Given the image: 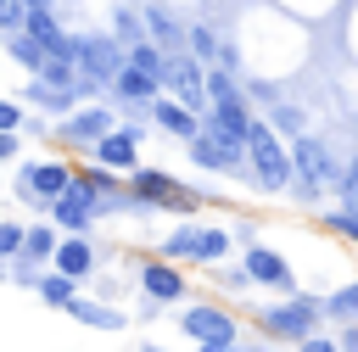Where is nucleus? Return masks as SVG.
<instances>
[{
    "label": "nucleus",
    "instance_id": "obj_1",
    "mask_svg": "<svg viewBox=\"0 0 358 352\" xmlns=\"http://www.w3.org/2000/svg\"><path fill=\"white\" fill-rule=\"evenodd\" d=\"M319 313H324V302H313V296H296V302H274V307H257V330L268 335V341H313L319 335Z\"/></svg>",
    "mask_w": 358,
    "mask_h": 352
},
{
    "label": "nucleus",
    "instance_id": "obj_2",
    "mask_svg": "<svg viewBox=\"0 0 358 352\" xmlns=\"http://www.w3.org/2000/svg\"><path fill=\"white\" fill-rule=\"evenodd\" d=\"M246 156H252V173H257V184H263V190H285V184H291V173H296L291 151L274 140V129H268V123H257V129H252Z\"/></svg>",
    "mask_w": 358,
    "mask_h": 352
},
{
    "label": "nucleus",
    "instance_id": "obj_3",
    "mask_svg": "<svg viewBox=\"0 0 358 352\" xmlns=\"http://www.w3.org/2000/svg\"><path fill=\"white\" fill-rule=\"evenodd\" d=\"M162 257H179V263H218L229 257V229H207V223H179L168 240H162Z\"/></svg>",
    "mask_w": 358,
    "mask_h": 352
},
{
    "label": "nucleus",
    "instance_id": "obj_4",
    "mask_svg": "<svg viewBox=\"0 0 358 352\" xmlns=\"http://www.w3.org/2000/svg\"><path fill=\"white\" fill-rule=\"evenodd\" d=\"M73 61H78V73H84L90 84H117V73L129 67V56L117 50V39H106V34L73 39Z\"/></svg>",
    "mask_w": 358,
    "mask_h": 352
},
{
    "label": "nucleus",
    "instance_id": "obj_5",
    "mask_svg": "<svg viewBox=\"0 0 358 352\" xmlns=\"http://www.w3.org/2000/svg\"><path fill=\"white\" fill-rule=\"evenodd\" d=\"M73 168L67 162H56V156H39V162H28L22 168V179H17V190L28 196V201H45V207H56L67 190H73Z\"/></svg>",
    "mask_w": 358,
    "mask_h": 352
},
{
    "label": "nucleus",
    "instance_id": "obj_6",
    "mask_svg": "<svg viewBox=\"0 0 358 352\" xmlns=\"http://www.w3.org/2000/svg\"><path fill=\"white\" fill-rule=\"evenodd\" d=\"M129 190H134L140 201H157V207H168V212H190V207H196V196H190L179 179L157 173V168H134V173H129Z\"/></svg>",
    "mask_w": 358,
    "mask_h": 352
},
{
    "label": "nucleus",
    "instance_id": "obj_7",
    "mask_svg": "<svg viewBox=\"0 0 358 352\" xmlns=\"http://www.w3.org/2000/svg\"><path fill=\"white\" fill-rule=\"evenodd\" d=\"M179 324H185V335H196V341H235V335H241V330H235V313H229L224 302L185 307V313H179Z\"/></svg>",
    "mask_w": 358,
    "mask_h": 352
},
{
    "label": "nucleus",
    "instance_id": "obj_8",
    "mask_svg": "<svg viewBox=\"0 0 358 352\" xmlns=\"http://www.w3.org/2000/svg\"><path fill=\"white\" fill-rule=\"evenodd\" d=\"M162 84H168V89H173V101H185V106H201V95H207V73H201V61H196L190 50L168 56Z\"/></svg>",
    "mask_w": 358,
    "mask_h": 352
},
{
    "label": "nucleus",
    "instance_id": "obj_9",
    "mask_svg": "<svg viewBox=\"0 0 358 352\" xmlns=\"http://www.w3.org/2000/svg\"><path fill=\"white\" fill-rule=\"evenodd\" d=\"M95 212H101V196H95V190L84 184V179H73V190H67V196H62V201L50 207V218H56L62 229H73V235H84Z\"/></svg>",
    "mask_w": 358,
    "mask_h": 352
},
{
    "label": "nucleus",
    "instance_id": "obj_10",
    "mask_svg": "<svg viewBox=\"0 0 358 352\" xmlns=\"http://www.w3.org/2000/svg\"><path fill=\"white\" fill-rule=\"evenodd\" d=\"M112 123H117V117H112L106 106H73V117L62 123V134H67L73 145H101V140L112 134Z\"/></svg>",
    "mask_w": 358,
    "mask_h": 352
},
{
    "label": "nucleus",
    "instance_id": "obj_11",
    "mask_svg": "<svg viewBox=\"0 0 358 352\" xmlns=\"http://www.w3.org/2000/svg\"><path fill=\"white\" fill-rule=\"evenodd\" d=\"M241 268L257 279V285H268V291H291L296 279H291V263L280 257V251H268V246H252L246 257H241Z\"/></svg>",
    "mask_w": 358,
    "mask_h": 352
},
{
    "label": "nucleus",
    "instance_id": "obj_12",
    "mask_svg": "<svg viewBox=\"0 0 358 352\" xmlns=\"http://www.w3.org/2000/svg\"><path fill=\"white\" fill-rule=\"evenodd\" d=\"M134 156H140V129H112L101 145H95V162L101 168H117V173H134Z\"/></svg>",
    "mask_w": 358,
    "mask_h": 352
},
{
    "label": "nucleus",
    "instance_id": "obj_13",
    "mask_svg": "<svg viewBox=\"0 0 358 352\" xmlns=\"http://www.w3.org/2000/svg\"><path fill=\"white\" fill-rule=\"evenodd\" d=\"M140 291L151 302H185V274L173 263H145L140 268Z\"/></svg>",
    "mask_w": 358,
    "mask_h": 352
},
{
    "label": "nucleus",
    "instance_id": "obj_14",
    "mask_svg": "<svg viewBox=\"0 0 358 352\" xmlns=\"http://www.w3.org/2000/svg\"><path fill=\"white\" fill-rule=\"evenodd\" d=\"M252 129H257V123L246 117V106H241V101H218V106H213V123H207V134L246 145V140H252Z\"/></svg>",
    "mask_w": 358,
    "mask_h": 352
},
{
    "label": "nucleus",
    "instance_id": "obj_15",
    "mask_svg": "<svg viewBox=\"0 0 358 352\" xmlns=\"http://www.w3.org/2000/svg\"><path fill=\"white\" fill-rule=\"evenodd\" d=\"M291 162H296V173H302V184H308V190H319V184L330 179V156H324V145H319V140H308V134L291 145Z\"/></svg>",
    "mask_w": 358,
    "mask_h": 352
},
{
    "label": "nucleus",
    "instance_id": "obj_16",
    "mask_svg": "<svg viewBox=\"0 0 358 352\" xmlns=\"http://www.w3.org/2000/svg\"><path fill=\"white\" fill-rule=\"evenodd\" d=\"M145 28H151V45H168V56H179L190 39V28H179V17L168 6H145Z\"/></svg>",
    "mask_w": 358,
    "mask_h": 352
},
{
    "label": "nucleus",
    "instance_id": "obj_17",
    "mask_svg": "<svg viewBox=\"0 0 358 352\" xmlns=\"http://www.w3.org/2000/svg\"><path fill=\"white\" fill-rule=\"evenodd\" d=\"M28 39H34L45 56H73V39H67V28H62L50 11H34V17H28Z\"/></svg>",
    "mask_w": 358,
    "mask_h": 352
},
{
    "label": "nucleus",
    "instance_id": "obj_18",
    "mask_svg": "<svg viewBox=\"0 0 358 352\" xmlns=\"http://www.w3.org/2000/svg\"><path fill=\"white\" fill-rule=\"evenodd\" d=\"M151 117L168 129V134H179V140H196L201 134V123L190 117V106L185 101H173V95H162V101H151Z\"/></svg>",
    "mask_w": 358,
    "mask_h": 352
},
{
    "label": "nucleus",
    "instance_id": "obj_19",
    "mask_svg": "<svg viewBox=\"0 0 358 352\" xmlns=\"http://www.w3.org/2000/svg\"><path fill=\"white\" fill-rule=\"evenodd\" d=\"M50 263H56V274L84 279V274L95 268V251H90V240H84V235H67V240L56 246V257H50Z\"/></svg>",
    "mask_w": 358,
    "mask_h": 352
},
{
    "label": "nucleus",
    "instance_id": "obj_20",
    "mask_svg": "<svg viewBox=\"0 0 358 352\" xmlns=\"http://www.w3.org/2000/svg\"><path fill=\"white\" fill-rule=\"evenodd\" d=\"M241 151H246V145H235V140H218V134H196V140H190V156H196L201 168H229Z\"/></svg>",
    "mask_w": 358,
    "mask_h": 352
},
{
    "label": "nucleus",
    "instance_id": "obj_21",
    "mask_svg": "<svg viewBox=\"0 0 358 352\" xmlns=\"http://www.w3.org/2000/svg\"><path fill=\"white\" fill-rule=\"evenodd\" d=\"M157 89H162V78H157V73H145V67H134V61L117 73V95H123V101H162Z\"/></svg>",
    "mask_w": 358,
    "mask_h": 352
},
{
    "label": "nucleus",
    "instance_id": "obj_22",
    "mask_svg": "<svg viewBox=\"0 0 358 352\" xmlns=\"http://www.w3.org/2000/svg\"><path fill=\"white\" fill-rule=\"evenodd\" d=\"M67 318H78V324H90V330H123V313H117V307H101V302H90V296H73V302H67Z\"/></svg>",
    "mask_w": 358,
    "mask_h": 352
},
{
    "label": "nucleus",
    "instance_id": "obj_23",
    "mask_svg": "<svg viewBox=\"0 0 358 352\" xmlns=\"http://www.w3.org/2000/svg\"><path fill=\"white\" fill-rule=\"evenodd\" d=\"M56 246H62V240H56V229H50V223H34V229H28L22 257H28V263H45V257H56Z\"/></svg>",
    "mask_w": 358,
    "mask_h": 352
},
{
    "label": "nucleus",
    "instance_id": "obj_24",
    "mask_svg": "<svg viewBox=\"0 0 358 352\" xmlns=\"http://www.w3.org/2000/svg\"><path fill=\"white\" fill-rule=\"evenodd\" d=\"M73 285H78V279H67V274H56V268H50V274L39 279V302H50V307H62V313H67V302H73Z\"/></svg>",
    "mask_w": 358,
    "mask_h": 352
},
{
    "label": "nucleus",
    "instance_id": "obj_25",
    "mask_svg": "<svg viewBox=\"0 0 358 352\" xmlns=\"http://www.w3.org/2000/svg\"><path fill=\"white\" fill-rule=\"evenodd\" d=\"M28 101H34V106H45V112H62V106H73L78 95H73V89H50V84H39V78H34V84H28Z\"/></svg>",
    "mask_w": 358,
    "mask_h": 352
},
{
    "label": "nucleus",
    "instance_id": "obj_26",
    "mask_svg": "<svg viewBox=\"0 0 358 352\" xmlns=\"http://www.w3.org/2000/svg\"><path fill=\"white\" fill-rule=\"evenodd\" d=\"M185 50H190L196 61H207V56H224V45H218V34H213V28H190Z\"/></svg>",
    "mask_w": 358,
    "mask_h": 352
},
{
    "label": "nucleus",
    "instance_id": "obj_27",
    "mask_svg": "<svg viewBox=\"0 0 358 352\" xmlns=\"http://www.w3.org/2000/svg\"><path fill=\"white\" fill-rule=\"evenodd\" d=\"M11 56H17V61H22L28 73H39V67H45V50H39V45H34L28 34H17V39H11Z\"/></svg>",
    "mask_w": 358,
    "mask_h": 352
},
{
    "label": "nucleus",
    "instance_id": "obj_28",
    "mask_svg": "<svg viewBox=\"0 0 358 352\" xmlns=\"http://www.w3.org/2000/svg\"><path fill=\"white\" fill-rule=\"evenodd\" d=\"M129 61H134V67H145V73H157V78H162V67H168V56H162L151 39H145V45H134V50H129Z\"/></svg>",
    "mask_w": 358,
    "mask_h": 352
},
{
    "label": "nucleus",
    "instance_id": "obj_29",
    "mask_svg": "<svg viewBox=\"0 0 358 352\" xmlns=\"http://www.w3.org/2000/svg\"><path fill=\"white\" fill-rule=\"evenodd\" d=\"M207 101L218 106V101H241V89H235V78L218 67V73H207Z\"/></svg>",
    "mask_w": 358,
    "mask_h": 352
},
{
    "label": "nucleus",
    "instance_id": "obj_30",
    "mask_svg": "<svg viewBox=\"0 0 358 352\" xmlns=\"http://www.w3.org/2000/svg\"><path fill=\"white\" fill-rule=\"evenodd\" d=\"M274 129L291 134V140H302V134H308V117H302L296 106H274Z\"/></svg>",
    "mask_w": 358,
    "mask_h": 352
},
{
    "label": "nucleus",
    "instance_id": "obj_31",
    "mask_svg": "<svg viewBox=\"0 0 358 352\" xmlns=\"http://www.w3.org/2000/svg\"><path fill=\"white\" fill-rule=\"evenodd\" d=\"M324 313H336V318H358V285H341V291L324 302Z\"/></svg>",
    "mask_w": 358,
    "mask_h": 352
},
{
    "label": "nucleus",
    "instance_id": "obj_32",
    "mask_svg": "<svg viewBox=\"0 0 358 352\" xmlns=\"http://www.w3.org/2000/svg\"><path fill=\"white\" fill-rule=\"evenodd\" d=\"M22 246H28V229L22 223H0V257H22Z\"/></svg>",
    "mask_w": 358,
    "mask_h": 352
},
{
    "label": "nucleus",
    "instance_id": "obj_33",
    "mask_svg": "<svg viewBox=\"0 0 358 352\" xmlns=\"http://www.w3.org/2000/svg\"><path fill=\"white\" fill-rule=\"evenodd\" d=\"M78 179H84V184H90V190H95V196H101V201H106V196H112V190H117V179H112V173H106V168H84V173H78Z\"/></svg>",
    "mask_w": 358,
    "mask_h": 352
},
{
    "label": "nucleus",
    "instance_id": "obj_34",
    "mask_svg": "<svg viewBox=\"0 0 358 352\" xmlns=\"http://www.w3.org/2000/svg\"><path fill=\"white\" fill-rule=\"evenodd\" d=\"M330 229H336V235H347V240H358V212H352V207L330 212Z\"/></svg>",
    "mask_w": 358,
    "mask_h": 352
},
{
    "label": "nucleus",
    "instance_id": "obj_35",
    "mask_svg": "<svg viewBox=\"0 0 358 352\" xmlns=\"http://www.w3.org/2000/svg\"><path fill=\"white\" fill-rule=\"evenodd\" d=\"M17 123H22V106L17 101H0V134H17Z\"/></svg>",
    "mask_w": 358,
    "mask_h": 352
},
{
    "label": "nucleus",
    "instance_id": "obj_36",
    "mask_svg": "<svg viewBox=\"0 0 358 352\" xmlns=\"http://www.w3.org/2000/svg\"><path fill=\"white\" fill-rule=\"evenodd\" d=\"M302 352H341V341H324V335H313V341H302Z\"/></svg>",
    "mask_w": 358,
    "mask_h": 352
},
{
    "label": "nucleus",
    "instance_id": "obj_37",
    "mask_svg": "<svg viewBox=\"0 0 358 352\" xmlns=\"http://www.w3.org/2000/svg\"><path fill=\"white\" fill-rule=\"evenodd\" d=\"M201 352H241L235 341H201Z\"/></svg>",
    "mask_w": 358,
    "mask_h": 352
},
{
    "label": "nucleus",
    "instance_id": "obj_38",
    "mask_svg": "<svg viewBox=\"0 0 358 352\" xmlns=\"http://www.w3.org/2000/svg\"><path fill=\"white\" fill-rule=\"evenodd\" d=\"M6 156H17V134H0V162Z\"/></svg>",
    "mask_w": 358,
    "mask_h": 352
},
{
    "label": "nucleus",
    "instance_id": "obj_39",
    "mask_svg": "<svg viewBox=\"0 0 358 352\" xmlns=\"http://www.w3.org/2000/svg\"><path fill=\"white\" fill-rule=\"evenodd\" d=\"M341 352H358V324H352V330L341 335Z\"/></svg>",
    "mask_w": 358,
    "mask_h": 352
},
{
    "label": "nucleus",
    "instance_id": "obj_40",
    "mask_svg": "<svg viewBox=\"0 0 358 352\" xmlns=\"http://www.w3.org/2000/svg\"><path fill=\"white\" fill-rule=\"evenodd\" d=\"M28 11H50V0H28Z\"/></svg>",
    "mask_w": 358,
    "mask_h": 352
},
{
    "label": "nucleus",
    "instance_id": "obj_41",
    "mask_svg": "<svg viewBox=\"0 0 358 352\" xmlns=\"http://www.w3.org/2000/svg\"><path fill=\"white\" fill-rule=\"evenodd\" d=\"M140 352H168V346H140Z\"/></svg>",
    "mask_w": 358,
    "mask_h": 352
},
{
    "label": "nucleus",
    "instance_id": "obj_42",
    "mask_svg": "<svg viewBox=\"0 0 358 352\" xmlns=\"http://www.w3.org/2000/svg\"><path fill=\"white\" fill-rule=\"evenodd\" d=\"M352 173H358V162H352Z\"/></svg>",
    "mask_w": 358,
    "mask_h": 352
}]
</instances>
